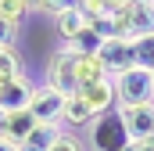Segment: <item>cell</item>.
<instances>
[{
    "mask_svg": "<svg viewBox=\"0 0 154 151\" xmlns=\"http://www.w3.org/2000/svg\"><path fill=\"white\" fill-rule=\"evenodd\" d=\"M115 86V108H140V104H154V69H129L111 79Z\"/></svg>",
    "mask_w": 154,
    "mask_h": 151,
    "instance_id": "obj_1",
    "label": "cell"
},
{
    "mask_svg": "<svg viewBox=\"0 0 154 151\" xmlns=\"http://www.w3.org/2000/svg\"><path fill=\"white\" fill-rule=\"evenodd\" d=\"M97 61H100V69L108 79H115V76L129 72V69H136L140 61H136V40L133 36H111L104 40L100 47H97V54H93Z\"/></svg>",
    "mask_w": 154,
    "mask_h": 151,
    "instance_id": "obj_2",
    "label": "cell"
},
{
    "mask_svg": "<svg viewBox=\"0 0 154 151\" xmlns=\"http://www.w3.org/2000/svg\"><path fill=\"white\" fill-rule=\"evenodd\" d=\"M75 54L68 50V47H61V50H54L50 54V61H47V86H54L57 94H65V97H72L79 94V72H75Z\"/></svg>",
    "mask_w": 154,
    "mask_h": 151,
    "instance_id": "obj_3",
    "label": "cell"
},
{
    "mask_svg": "<svg viewBox=\"0 0 154 151\" xmlns=\"http://www.w3.org/2000/svg\"><path fill=\"white\" fill-rule=\"evenodd\" d=\"M65 94H57L54 86L47 83H36L32 90V101H29V112L36 115V122H47V126H61V115H65Z\"/></svg>",
    "mask_w": 154,
    "mask_h": 151,
    "instance_id": "obj_4",
    "label": "cell"
},
{
    "mask_svg": "<svg viewBox=\"0 0 154 151\" xmlns=\"http://www.w3.org/2000/svg\"><path fill=\"white\" fill-rule=\"evenodd\" d=\"M118 126H122L125 140H133V144L154 140V104H140V108H118Z\"/></svg>",
    "mask_w": 154,
    "mask_h": 151,
    "instance_id": "obj_5",
    "label": "cell"
},
{
    "mask_svg": "<svg viewBox=\"0 0 154 151\" xmlns=\"http://www.w3.org/2000/svg\"><path fill=\"white\" fill-rule=\"evenodd\" d=\"M32 90H36V83H32L29 76L4 79V83H0V108H4V112H22V108H29Z\"/></svg>",
    "mask_w": 154,
    "mask_h": 151,
    "instance_id": "obj_6",
    "label": "cell"
},
{
    "mask_svg": "<svg viewBox=\"0 0 154 151\" xmlns=\"http://www.w3.org/2000/svg\"><path fill=\"white\" fill-rule=\"evenodd\" d=\"M100 115L93 112L79 94H72L68 101H65V115H61V130H90L93 122H97Z\"/></svg>",
    "mask_w": 154,
    "mask_h": 151,
    "instance_id": "obj_7",
    "label": "cell"
},
{
    "mask_svg": "<svg viewBox=\"0 0 154 151\" xmlns=\"http://www.w3.org/2000/svg\"><path fill=\"white\" fill-rule=\"evenodd\" d=\"M79 97H82L93 112L100 115V119L115 108V86H111V79H100V83H93V86H82V90H79Z\"/></svg>",
    "mask_w": 154,
    "mask_h": 151,
    "instance_id": "obj_8",
    "label": "cell"
},
{
    "mask_svg": "<svg viewBox=\"0 0 154 151\" xmlns=\"http://www.w3.org/2000/svg\"><path fill=\"white\" fill-rule=\"evenodd\" d=\"M36 115L29 112V108H22V112H7V119H4V137L11 140V144H22L32 130H36Z\"/></svg>",
    "mask_w": 154,
    "mask_h": 151,
    "instance_id": "obj_9",
    "label": "cell"
},
{
    "mask_svg": "<svg viewBox=\"0 0 154 151\" xmlns=\"http://www.w3.org/2000/svg\"><path fill=\"white\" fill-rule=\"evenodd\" d=\"M54 25H57V36L68 43V40H75L79 33L90 25V18H86V11H82V7H72V11L57 14V18H54Z\"/></svg>",
    "mask_w": 154,
    "mask_h": 151,
    "instance_id": "obj_10",
    "label": "cell"
},
{
    "mask_svg": "<svg viewBox=\"0 0 154 151\" xmlns=\"http://www.w3.org/2000/svg\"><path fill=\"white\" fill-rule=\"evenodd\" d=\"M57 133H61V126H47V122H39L18 148H22V151H50V144L57 140Z\"/></svg>",
    "mask_w": 154,
    "mask_h": 151,
    "instance_id": "obj_11",
    "label": "cell"
},
{
    "mask_svg": "<svg viewBox=\"0 0 154 151\" xmlns=\"http://www.w3.org/2000/svg\"><path fill=\"white\" fill-rule=\"evenodd\" d=\"M100 43H104V40H100V33H97L93 25H86L75 40H68V43H61V47H68V50H72V54H79V58H90V54H97V47H100Z\"/></svg>",
    "mask_w": 154,
    "mask_h": 151,
    "instance_id": "obj_12",
    "label": "cell"
},
{
    "mask_svg": "<svg viewBox=\"0 0 154 151\" xmlns=\"http://www.w3.org/2000/svg\"><path fill=\"white\" fill-rule=\"evenodd\" d=\"M75 58H79V54H75ZM75 72H79V90H82V86H93V83H100V79H108L104 69H100V61H97L93 54H90V58H79V61H75Z\"/></svg>",
    "mask_w": 154,
    "mask_h": 151,
    "instance_id": "obj_13",
    "label": "cell"
},
{
    "mask_svg": "<svg viewBox=\"0 0 154 151\" xmlns=\"http://www.w3.org/2000/svg\"><path fill=\"white\" fill-rule=\"evenodd\" d=\"M14 76H25L22 54H18L14 47H4V50H0V83H4V79H14Z\"/></svg>",
    "mask_w": 154,
    "mask_h": 151,
    "instance_id": "obj_14",
    "label": "cell"
},
{
    "mask_svg": "<svg viewBox=\"0 0 154 151\" xmlns=\"http://www.w3.org/2000/svg\"><path fill=\"white\" fill-rule=\"evenodd\" d=\"M29 11H32V4H25V0H0V18H7L14 25H22V18Z\"/></svg>",
    "mask_w": 154,
    "mask_h": 151,
    "instance_id": "obj_15",
    "label": "cell"
},
{
    "mask_svg": "<svg viewBox=\"0 0 154 151\" xmlns=\"http://www.w3.org/2000/svg\"><path fill=\"white\" fill-rule=\"evenodd\" d=\"M136 61L143 69H154V33L151 36H136Z\"/></svg>",
    "mask_w": 154,
    "mask_h": 151,
    "instance_id": "obj_16",
    "label": "cell"
},
{
    "mask_svg": "<svg viewBox=\"0 0 154 151\" xmlns=\"http://www.w3.org/2000/svg\"><path fill=\"white\" fill-rule=\"evenodd\" d=\"M50 151H86V144L79 140L72 130H61V133H57V140L50 144Z\"/></svg>",
    "mask_w": 154,
    "mask_h": 151,
    "instance_id": "obj_17",
    "label": "cell"
},
{
    "mask_svg": "<svg viewBox=\"0 0 154 151\" xmlns=\"http://www.w3.org/2000/svg\"><path fill=\"white\" fill-rule=\"evenodd\" d=\"M36 7H39V11H47L50 18H57V14H65V11L79 7V0H39Z\"/></svg>",
    "mask_w": 154,
    "mask_h": 151,
    "instance_id": "obj_18",
    "label": "cell"
},
{
    "mask_svg": "<svg viewBox=\"0 0 154 151\" xmlns=\"http://www.w3.org/2000/svg\"><path fill=\"white\" fill-rule=\"evenodd\" d=\"M79 7L93 18V14H115V7H111V0H79Z\"/></svg>",
    "mask_w": 154,
    "mask_h": 151,
    "instance_id": "obj_19",
    "label": "cell"
},
{
    "mask_svg": "<svg viewBox=\"0 0 154 151\" xmlns=\"http://www.w3.org/2000/svg\"><path fill=\"white\" fill-rule=\"evenodd\" d=\"M14 40H18V25L7 22V18H0V50L4 47H14Z\"/></svg>",
    "mask_w": 154,
    "mask_h": 151,
    "instance_id": "obj_20",
    "label": "cell"
},
{
    "mask_svg": "<svg viewBox=\"0 0 154 151\" xmlns=\"http://www.w3.org/2000/svg\"><path fill=\"white\" fill-rule=\"evenodd\" d=\"M0 151H22V148H18V144H11L7 137H0Z\"/></svg>",
    "mask_w": 154,
    "mask_h": 151,
    "instance_id": "obj_21",
    "label": "cell"
},
{
    "mask_svg": "<svg viewBox=\"0 0 154 151\" xmlns=\"http://www.w3.org/2000/svg\"><path fill=\"white\" fill-rule=\"evenodd\" d=\"M129 4H136V7H154V0H129Z\"/></svg>",
    "mask_w": 154,
    "mask_h": 151,
    "instance_id": "obj_22",
    "label": "cell"
},
{
    "mask_svg": "<svg viewBox=\"0 0 154 151\" xmlns=\"http://www.w3.org/2000/svg\"><path fill=\"white\" fill-rule=\"evenodd\" d=\"M4 119H7V112L0 108V137H4Z\"/></svg>",
    "mask_w": 154,
    "mask_h": 151,
    "instance_id": "obj_23",
    "label": "cell"
},
{
    "mask_svg": "<svg viewBox=\"0 0 154 151\" xmlns=\"http://www.w3.org/2000/svg\"><path fill=\"white\" fill-rule=\"evenodd\" d=\"M25 4H39V0H25Z\"/></svg>",
    "mask_w": 154,
    "mask_h": 151,
    "instance_id": "obj_24",
    "label": "cell"
}]
</instances>
